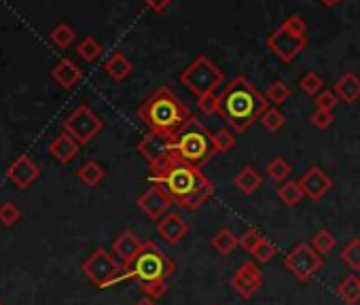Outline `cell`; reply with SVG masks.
<instances>
[{
    "label": "cell",
    "mask_w": 360,
    "mask_h": 305,
    "mask_svg": "<svg viewBox=\"0 0 360 305\" xmlns=\"http://www.w3.org/2000/svg\"><path fill=\"white\" fill-rule=\"evenodd\" d=\"M148 181L153 187H159L172 204L189 212L202 208L214 195V183L200 168L174 157L157 168H150Z\"/></svg>",
    "instance_id": "1"
},
{
    "label": "cell",
    "mask_w": 360,
    "mask_h": 305,
    "mask_svg": "<svg viewBox=\"0 0 360 305\" xmlns=\"http://www.w3.org/2000/svg\"><path fill=\"white\" fill-rule=\"evenodd\" d=\"M271 104L265 93H261L246 77H236L221 93L219 115L229 123V127L238 134L248 131V127L263 117V112Z\"/></svg>",
    "instance_id": "2"
},
{
    "label": "cell",
    "mask_w": 360,
    "mask_h": 305,
    "mask_svg": "<svg viewBox=\"0 0 360 305\" xmlns=\"http://www.w3.org/2000/svg\"><path fill=\"white\" fill-rule=\"evenodd\" d=\"M138 119L157 134L165 136H176L191 119L189 106L180 100L169 87H159L140 108H138Z\"/></svg>",
    "instance_id": "3"
},
{
    "label": "cell",
    "mask_w": 360,
    "mask_h": 305,
    "mask_svg": "<svg viewBox=\"0 0 360 305\" xmlns=\"http://www.w3.org/2000/svg\"><path fill=\"white\" fill-rule=\"evenodd\" d=\"M214 155L212 134L195 117L174 136V160L178 162L202 170Z\"/></svg>",
    "instance_id": "4"
},
{
    "label": "cell",
    "mask_w": 360,
    "mask_h": 305,
    "mask_svg": "<svg viewBox=\"0 0 360 305\" xmlns=\"http://www.w3.org/2000/svg\"><path fill=\"white\" fill-rule=\"evenodd\" d=\"M174 261L155 242H144L138 259L131 265H125V280H134L140 286L146 282L167 280L174 273Z\"/></svg>",
    "instance_id": "5"
},
{
    "label": "cell",
    "mask_w": 360,
    "mask_h": 305,
    "mask_svg": "<svg viewBox=\"0 0 360 305\" xmlns=\"http://www.w3.org/2000/svg\"><path fill=\"white\" fill-rule=\"evenodd\" d=\"M225 81L223 70L206 56H198L183 72H180V83H183L195 98L206 93H214Z\"/></svg>",
    "instance_id": "6"
},
{
    "label": "cell",
    "mask_w": 360,
    "mask_h": 305,
    "mask_svg": "<svg viewBox=\"0 0 360 305\" xmlns=\"http://www.w3.org/2000/svg\"><path fill=\"white\" fill-rule=\"evenodd\" d=\"M83 273L98 288H110V286H117L119 282H125V265L121 261H117L102 246L96 248L83 261Z\"/></svg>",
    "instance_id": "7"
},
{
    "label": "cell",
    "mask_w": 360,
    "mask_h": 305,
    "mask_svg": "<svg viewBox=\"0 0 360 305\" xmlns=\"http://www.w3.org/2000/svg\"><path fill=\"white\" fill-rule=\"evenodd\" d=\"M104 123L102 119L87 106V104H81L77 106L66 119H64V131L70 134L81 146L91 142L100 131H102Z\"/></svg>",
    "instance_id": "8"
},
{
    "label": "cell",
    "mask_w": 360,
    "mask_h": 305,
    "mask_svg": "<svg viewBox=\"0 0 360 305\" xmlns=\"http://www.w3.org/2000/svg\"><path fill=\"white\" fill-rule=\"evenodd\" d=\"M284 265L286 269L299 280V282H307L314 278V273L322 267V257L311 248V244L299 242L286 257H284Z\"/></svg>",
    "instance_id": "9"
},
{
    "label": "cell",
    "mask_w": 360,
    "mask_h": 305,
    "mask_svg": "<svg viewBox=\"0 0 360 305\" xmlns=\"http://www.w3.org/2000/svg\"><path fill=\"white\" fill-rule=\"evenodd\" d=\"M307 47V37H299V34H292L288 30H284L282 26L276 28L269 37H267V49L278 56L282 62L290 64L292 60H297L303 49Z\"/></svg>",
    "instance_id": "10"
},
{
    "label": "cell",
    "mask_w": 360,
    "mask_h": 305,
    "mask_svg": "<svg viewBox=\"0 0 360 305\" xmlns=\"http://www.w3.org/2000/svg\"><path fill=\"white\" fill-rule=\"evenodd\" d=\"M136 148H138L140 155L148 162L150 168H157V166H161L174 157V138L165 136V134L150 131L148 136H144L138 142Z\"/></svg>",
    "instance_id": "11"
},
{
    "label": "cell",
    "mask_w": 360,
    "mask_h": 305,
    "mask_svg": "<svg viewBox=\"0 0 360 305\" xmlns=\"http://www.w3.org/2000/svg\"><path fill=\"white\" fill-rule=\"evenodd\" d=\"M263 286V271L259 269V265L255 261H246L242 263L233 278H231V288L242 297V299H250L259 292V288Z\"/></svg>",
    "instance_id": "12"
},
{
    "label": "cell",
    "mask_w": 360,
    "mask_h": 305,
    "mask_svg": "<svg viewBox=\"0 0 360 305\" xmlns=\"http://www.w3.org/2000/svg\"><path fill=\"white\" fill-rule=\"evenodd\" d=\"M136 206L150 219V221H161L167 212H169V197L159 189V187H148L138 200H136Z\"/></svg>",
    "instance_id": "13"
},
{
    "label": "cell",
    "mask_w": 360,
    "mask_h": 305,
    "mask_svg": "<svg viewBox=\"0 0 360 305\" xmlns=\"http://www.w3.org/2000/svg\"><path fill=\"white\" fill-rule=\"evenodd\" d=\"M301 187H303V193L314 200V202H320L330 189H333V181L328 174H324V170H320L318 166H311L307 168V172L299 179Z\"/></svg>",
    "instance_id": "14"
},
{
    "label": "cell",
    "mask_w": 360,
    "mask_h": 305,
    "mask_svg": "<svg viewBox=\"0 0 360 305\" xmlns=\"http://www.w3.org/2000/svg\"><path fill=\"white\" fill-rule=\"evenodd\" d=\"M39 176H41V168H39L28 155H20V157L7 168V179H9L18 189H28Z\"/></svg>",
    "instance_id": "15"
},
{
    "label": "cell",
    "mask_w": 360,
    "mask_h": 305,
    "mask_svg": "<svg viewBox=\"0 0 360 305\" xmlns=\"http://www.w3.org/2000/svg\"><path fill=\"white\" fill-rule=\"evenodd\" d=\"M157 233L169 246H176V244L183 242V238L189 233V223L178 212H167L161 221H157Z\"/></svg>",
    "instance_id": "16"
},
{
    "label": "cell",
    "mask_w": 360,
    "mask_h": 305,
    "mask_svg": "<svg viewBox=\"0 0 360 305\" xmlns=\"http://www.w3.org/2000/svg\"><path fill=\"white\" fill-rule=\"evenodd\" d=\"M142 246H144V242H142L134 231L125 229V231H121V233L115 238V242H112V252L117 254V259H119L123 265H131V263L138 259V254L142 252Z\"/></svg>",
    "instance_id": "17"
},
{
    "label": "cell",
    "mask_w": 360,
    "mask_h": 305,
    "mask_svg": "<svg viewBox=\"0 0 360 305\" xmlns=\"http://www.w3.org/2000/svg\"><path fill=\"white\" fill-rule=\"evenodd\" d=\"M79 148L81 144L66 131H62L60 136H56L51 142H49V152H51V157L60 164H68L72 162L77 155H79Z\"/></svg>",
    "instance_id": "18"
},
{
    "label": "cell",
    "mask_w": 360,
    "mask_h": 305,
    "mask_svg": "<svg viewBox=\"0 0 360 305\" xmlns=\"http://www.w3.org/2000/svg\"><path fill=\"white\" fill-rule=\"evenodd\" d=\"M51 79H53L60 87L72 89V87L83 79V74H81V68H79L72 60L64 58V60H60V62L51 68Z\"/></svg>",
    "instance_id": "19"
},
{
    "label": "cell",
    "mask_w": 360,
    "mask_h": 305,
    "mask_svg": "<svg viewBox=\"0 0 360 305\" xmlns=\"http://www.w3.org/2000/svg\"><path fill=\"white\" fill-rule=\"evenodd\" d=\"M333 91L337 93V98L345 104H354L360 100V77H356L354 72H345L333 87Z\"/></svg>",
    "instance_id": "20"
},
{
    "label": "cell",
    "mask_w": 360,
    "mask_h": 305,
    "mask_svg": "<svg viewBox=\"0 0 360 305\" xmlns=\"http://www.w3.org/2000/svg\"><path fill=\"white\" fill-rule=\"evenodd\" d=\"M104 70H106V74H108L112 81H117V83H119V81H125V79L131 74L134 64L127 60V56H125V53L117 51V53H112V56L106 60Z\"/></svg>",
    "instance_id": "21"
},
{
    "label": "cell",
    "mask_w": 360,
    "mask_h": 305,
    "mask_svg": "<svg viewBox=\"0 0 360 305\" xmlns=\"http://www.w3.org/2000/svg\"><path fill=\"white\" fill-rule=\"evenodd\" d=\"M233 185H236L244 195H252L259 187H263V176H261L252 166H244V168L236 174Z\"/></svg>",
    "instance_id": "22"
},
{
    "label": "cell",
    "mask_w": 360,
    "mask_h": 305,
    "mask_svg": "<svg viewBox=\"0 0 360 305\" xmlns=\"http://www.w3.org/2000/svg\"><path fill=\"white\" fill-rule=\"evenodd\" d=\"M77 179H79L83 185H87V187H98V185L106 179V170H104L98 162L89 160V162H85V164L77 170Z\"/></svg>",
    "instance_id": "23"
},
{
    "label": "cell",
    "mask_w": 360,
    "mask_h": 305,
    "mask_svg": "<svg viewBox=\"0 0 360 305\" xmlns=\"http://www.w3.org/2000/svg\"><path fill=\"white\" fill-rule=\"evenodd\" d=\"M238 246H240V238L231 229H227V227H223L221 231H217V235L212 238V248L219 254H223V257L231 254Z\"/></svg>",
    "instance_id": "24"
},
{
    "label": "cell",
    "mask_w": 360,
    "mask_h": 305,
    "mask_svg": "<svg viewBox=\"0 0 360 305\" xmlns=\"http://www.w3.org/2000/svg\"><path fill=\"white\" fill-rule=\"evenodd\" d=\"M337 294L341 297L343 303L347 305H358L360 301V278L358 275H347L339 286H337Z\"/></svg>",
    "instance_id": "25"
},
{
    "label": "cell",
    "mask_w": 360,
    "mask_h": 305,
    "mask_svg": "<svg viewBox=\"0 0 360 305\" xmlns=\"http://www.w3.org/2000/svg\"><path fill=\"white\" fill-rule=\"evenodd\" d=\"M303 195H305V193H303V187H301L299 181H286V183H282L280 189H278L280 202H282L284 206H288V208L297 206V204L303 200Z\"/></svg>",
    "instance_id": "26"
},
{
    "label": "cell",
    "mask_w": 360,
    "mask_h": 305,
    "mask_svg": "<svg viewBox=\"0 0 360 305\" xmlns=\"http://www.w3.org/2000/svg\"><path fill=\"white\" fill-rule=\"evenodd\" d=\"M49 39H51V43H53L56 47L66 49V47H70V45L75 43L77 32H75V28H70L68 24H60V26H56V28L51 30Z\"/></svg>",
    "instance_id": "27"
},
{
    "label": "cell",
    "mask_w": 360,
    "mask_h": 305,
    "mask_svg": "<svg viewBox=\"0 0 360 305\" xmlns=\"http://www.w3.org/2000/svg\"><path fill=\"white\" fill-rule=\"evenodd\" d=\"M288 96H290V89H288V85L284 81H271L267 85V89H265V98H267V102L271 106L284 104L288 100Z\"/></svg>",
    "instance_id": "28"
},
{
    "label": "cell",
    "mask_w": 360,
    "mask_h": 305,
    "mask_svg": "<svg viewBox=\"0 0 360 305\" xmlns=\"http://www.w3.org/2000/svg\"><path fill=\"white\" fill-rule=\"evenodd\" d=\"M337 246V238L328 231V229H320L316 231V235L311 238V248L322 257V254H328L333 248Z\"/></svg>",
    "instance_id": "29"
},
{
    "label": "cell",
    "mask_w": 360,
    "mask_h": 305,
    "mask_svg": "<svg viewBox=\"0 0 360 305\" xmlns=\"http://www.w3.org/2000/svg\"><path fill=\"white\" fill-rule=\"evenodd\" d=\"M290 166L284 157H274L269 164H267V176L276 183H286V179L290 176Z\"/></svg>",
    "instance_id": "30"
},
{
    "label": "cell",
    "mask_w": 360,
    "mask_h": 305,
    "mask_svg": "<svg viewBox=\"0 0 360 305\" xmlns=\"http://www.w3.org/2000/svg\"><path fill=\"white\" fill-rule=\"evenodd\" d=\"M77 53L85 60V62H96L102 53V45L94 39V37H85L79 47H77Z\"/></svg>",
    "instance_id": "31"
},
{
    "label": "cell",
    "mask_w": 360,
    "mask_h": 305,
    "mask_svg": "<svg viewBox=\"0 0 360 305\" xmlns=\"http://www.w3.org/2000/svg\"><path fill=\"white\" fill-rule=\"evenodd\" d=\"M341 259L343 263L354 269V271H360V240H352L343 246L341 250Z\"/></svg>",
    "instance_id": "32"
},
{
    "label": "cell",
    "mask_w": 360,
    "mask_h": 305,
    "mask_svg": "<svg viewBox=\"0 0 360 305\" xmlns=\"http://www.w3.org/2000/svg\"><path fill=\"white\" fill-rule=\"evenodd\" d=\"M261 123H263L265 129H269V131H280V129L284 127L286 119H284V112H282L278 106H269V108L263 112Z\"/></svg>",
    "instance_id": "33"
},
{
    "label": "cell",
    "mask_w": 360,
    "mask_h": 305,
    "mask_svg": "<svg viewBox=\"0 0 360 305\" xmlns=\"http://www.w3.org/2000/svg\"><path fill=\"white\" fill-rule=\"evenodd\" d=\"M299 87H301L303 93L314 96V98H316L320 91H324V83H322L320 74H316V72H307V74L299 81Z\"/></svg>",
    "instance_id": "34"
},
{
    "label": "cell",
    "mask_w": 360,
    "mask_h": 305,
    "mask_svg": "<svg viewBox=\"0 0 360 305\" xmlns=\"http://www.w3.org/2000/svg\"><path fill=\"white\" fill-rule=\"evenodd\" d=\"M20 219H22V210L13 202L0 204V223H3L5 227H13Z\"/></svg>",
    "instance_id": "35"
},
{
    "label": "cell",
    "mask_w": 360,
    "mask_h": 305,
    "mask_svg": "<svg viewBox=\"0 0 360 305\" xmlns=\"http://www.w3.org/2000/svg\"><path fill=\"white\" fill-rule=\"evenodd\" d=\"M212 142L217 152H229L236 144V136L229 129H219L217 134H212Z\"/></svg>",
    "instance_id": "36"
},
{
    "label": "cell",
    "mask_w": 360,
    "mask_h": 305,
    "mask_svg": "<svg viewBox=\"0 0 360 305\" xmlns=\"http://www.w3.org/2000/svg\"><path fill=\"white\" fill-rule=\"evenodd\" d=\"M219 106H221V93H217V91L198 98V108H200L204 115H214V112H219Z\"/></svg>",
    "instance_id": "37"
},
{
    "label": "cell",
    "mask_w": 360,
    "mask_h": 305,
    "mask_svg": "<svg viewBox=\"0 0 360 305\" xmlns=\"http://www.w3.org/2000/svg\"><path fill=\"white\" fill-rule=\"evenodd\" d=\"M276 246H274V242H269L267 238H263L261 240V244L257 246V250L252 252V257L257 259V263H269L274 257H276Z\"/></svg>",
    "instance_id": "38"
},
{
    "label": "cell",
    "mask_w": 360,
    "mask_h": 305,
    "mask_svg": "<svg viewBox=\"0 0 360 305\" xmlns=\"http://www.w3.org/2000/svg\"><path fill=\"white\" fill-rule=\"evenodd\" d=\"M261 240H263V235L257 231V229H246L242 235H240V246L246 250V252H255L257 250V246L261 244Z\"/></svg>",
    "instance_id": "39"
},
{
    "label": "cell",
    "mask_w": 360,
    "mask_h": 305,
    "mask_svg": "<svg viewBox=\"0 0 360 305\" xmlns=\"http://www.w3.org/2000/svg\"><path fill=\"white\" fill-rule=\"evenodd\" d=\"M316 108H322V110H333L341 100L337 98V93L333 91V89H324V91H320L318 96H316Z\"/></svg>",
    "instance_id": "40"
},
{
    "label": "cell",
    "mask_w": 360,
    "mask_h": 305,
    "mask_svg": "<svg viewBox=\"0 0 360 305\" xmlns=\"http://www.w3.org/2000/svg\"><path fill=\"white\" fill-rule=\"evenodd\" d=\"M282 28L284 30H288V32H292V34H299V37H305V32H307V24H305V20L301 18V15H290V18H286L284 22H282Z\"/></svg>",
    "instance_id": "41"
},
{
    "label": "cell",
    "mask_w": 360,
    "mask_h": 305,
    "mask_svg": "<svg viewBox=\"0 0 360 305\" xmlns=\"http://www.w3.org/2000/svg\"><path fill=\"white\" fill-rule=\"evenodd\" d=\"M309 121L318 127V129H326L333 125L335 117H333V110H322V108H316L311 115H309Z\"/></svg>",
    "instance_id": "42"
},
{
    "label": "cell",
    "mask_w": 360,
    "mask_h": 305,
    "mask_svg": "<svg viewBox=\"0 0 360 305\" xmlns=\"http://www.w3.org/2000/svg\"><path fill=\"white\" fill-rule=\"evenodd\" d=\"M142 292L150 299H159L167 292V284L165 280H157V282H146V284H140Z\"/></svg>",
    "instance_id": "43"
},
{
    "label": "cell",
    "mask_w": 360,
    "mask_h": 305,
    "mask_svg": "<svg viewBox=\"0 0 360 305\" xmlns=\"http://www.w3.org/2000/svg\"><path fill=\"white\" fill-rule=\"evenodd\" d=\"M142 3L150 9V11H155V13H163L174 0H142Z\"/></svg>",
    "instance_id": "44"
},
{
    "label": "cell",
    "mask_w": 360,
    "mask_h": 305,
    "mask_svg": "<svg viewBox=\"0 0 360 305\" xmlns=\"http://www.w3.org/2000/svg\"><path fill=\"white\" fill-rule=\"evenodd\" d=\"M134 305H157V303H155V299H150V297H144V299H138Z\"/></svg>",
    "instance_id": "45"
},
{
    "label": "cell",
    "mask_w": 360,
    "mask_h": 305,
    "mask_svg": "<svg viewBox=\"0 0 360 305\" xmlns=\"http://www.w3.org/2000/svg\"><path fill=\"white\" fill-rule=\"evenodd\" d=\"M320 3H322L324 7H335V5L341 3V0H320Z\"/></svg>",
    "instance_id": "46"
},
{
    "label": "cell",
    "mask_w": 360,
    "mask_h": 305,
    "mask_svg": "<svg viewBox=\"0 0 360 305\" xmlns=\"http://www.w3.org/2000/svg\"><path fill=\"white\" fill-rule=\"evenodd\" d=\"M0 305H5V303H3V301H0Z\"/></svg>",
    "instance_id": "47"
},
{
    "label": "cell",
    "mask_w": 360,
    "mask_h": 305,
    "mask_svg": "<svg viewBox=\"0 0 360 305\" xmlns=\"http://www.w3.org/2000/svg\"><path fill=\"white\" fill-rule=\"evenodd\" d=\"M212 305H219V303H212Z\"/></svg>",
    "instance_id": "48"
}]
</instances>
